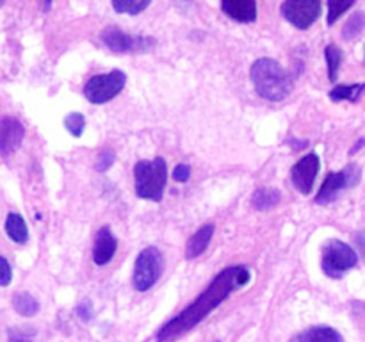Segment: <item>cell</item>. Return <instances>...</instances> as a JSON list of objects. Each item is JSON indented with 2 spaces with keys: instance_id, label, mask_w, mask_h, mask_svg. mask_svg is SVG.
Returning a JSON list of instances; mask_svg holds the SVG:
<instances>
[{
  "instance_id": "6da1fadb",
  "label": "cell",
  "mask_w": 365,
  "mask_h": 342,
  "mask_svg": "<svg viewBox=\"0 0 365 342\" xmlns=\"http://www.w3.org/2000/svg\"><path fill=\"white\" fill-rule=\"evenodd\" d=\"M252 280V271L246 266H232L221 271L209 285L205 291L195 299L189 306H185L178 316L168 321L157 333L159 342H173L189 330L202 323L210 312L217 309L223 301H227L228 296L237 289L245 287Z\"/></svg>"
},
{
  "instance_id": "7a4b0ae2",
  "label": "cell",
  "mask_w": 365,
  "mask_h": 342,
  "mask_svg": "<svg viewBox=\"0 0 365 342\" xmlns=\"http://www.w3.org/2000/svg\"><path fill=\"white\" fill-rule=\"evenodd\" d=\"M250 77L259 96L269 102H282L291 95L294 88L292 75L278 61L269 57L257 59L250 70Z\"/></svg>"
},
{
  "instance_id": "3957f363",
  "label": "cell",
  "mask_w": 365,
  "mask_h": 342,
  "mask_svg": "<svg viewBox=\"0 0 365 342\" xmlns=\"http://www.w3.org/2000/svg\"><path fill=\"white\" fill-rule=\"evenodd\" d=\"M135 195L143 200L160 202L168 182V166L163 157L153 160H139L134 167Z\"/></svg>"
},
{
  "instance_id": "277c9868",
  "label": "cell",
  "mask_w": 365,
  "mask_h": 342,
  "mask_svg": "<svg viewBox=\"0 0 365 342\" xmlns=\"http://www.w3.org/2000/svg\"><path fill=\"white\" fill-rule=\"evenodd\" d=\"M356 264H359V253L339 239L328 241L323 248V271L328 278L339 280Z\"/></svg>"
},
{
  "instance_id": "5b68a950",
  "label": "cell",
  "mask_w": 365,
  "mask_h": 342,
  "mask_svg": "<svg viewBox=\"0 0 365 342\" xmlns=\"http://www.w3.org/2000/svg\"><path fill=\"white\" fill-rule=\"evenodd\" d=\"M163 253L155 246H148L143 249L135 259L134 266V276H132V284L138 291H148L163 274Z\"/></svg>"
},
{
  "instance_id": "8992f818",
  "label": "cell",
  "mask_w": 365,
  "mask_h": 342,
  "mask_svg": "<svg viewBox=\"0 0 365 342\" xmlns=\"http://www.w3.org/2000/svg\"><path fill=\"white\" fill-rule=\"evenodd\" d=\"M127 77L121 70H113L107 75H95L84 86V96L91 103H106L113 100L125 88Z\"/></svg>"
},
{
  "instance_id": "52a82bcc",
  "label": "cell",
  "mask_w": 365,
  "mask_h": 342,
  "mask_svg": "<svg viewBox=\"0 0 365 342\" xmlns=\"http://www.w3.org/2000/svg\"><path fill=\"white\" fill-rule=\"evenodd\" d=\"M362 178V171L356 164H348L342 171H337V173H330L327 178H324L323 185H321L319 192L316 196V203L319 205H328V203L335 202L337 196L341 195L344 189L355 187L356 184Z\"/></svg>"
},
{
  "instance_id": "ba28073f",
  "label": "cell",
  "mask_w": 365,
  "mask_h": 342,
  "mask_svg": "<svg viewBox=\"0 0 365 342\" xmlns=\"http://www.w3.org/2000/svg\"><path fill=\"white\" fill-rule=\"evenodd\" d=\"M102 41L106 43L107 48L113 52L130 53V52H146L152 46H155V39L148 36H132L125 34L118 27H107L102 32Z\"/></svg>"
},
{
  "instance_id": "9c48e42d",
  "label": "cell",
  "mask_w": 365,
  "mask_h": 342,
  "mask_svg": "<svg viewBox=\"0 0 365 342\" xmlns=\"http://www.w3.org/2000/svg\"><path fill=\"white\" fill-rule=\"evenodd\" d=\"M321 9L323 4L317 0H287L280 7L285 20L291 21L299 31H307L319 18Z\"/></svg>"
},
{
  "instance_id": "30bf717a",
  "label": "cell",
  "mask_w": 365,
  "mask_h": 342,
  "mask_svg": "<svg viewBox=\"0 0 365 342\" xmlns=\"http://www.w3.org/2000/svg\"><path fill=\"white\" fill-rule=\"evenodd\" d=\"M319 170H321V159L317 153L312 152L309 153V155L302 157V159H299L291 170L292 185H294L299 192H303V195H310Z\"/></svg>"
},
{
  "instance_id": "8fae6325",
  "label": "cell",
  "mask_w": 365,
  "mask_h": 342,
  "mask_svg": "<svg viewBox=\"0 0 365 342\" xmlns=\"http://www.w3.org/2000/svg\"><path fill=\"white\" fill-rule=\"evenodd\" d=\"M25 128L16 118L6 116L0 120V155L9 157L21 145Z\"/></svg>"
},
{
  "instance_id": "7c38bea8",
  "label": "cell",
  "mask_w": 365,
  "mask_h": 342,
  "mask_svg": "<svg viewBox=\"0 0 365 342\" xmlns=\"http://www.w3.org/2000/svg\"><path fill=\"white\" fill-rule=\"evenodd\" d=\"M118 248V241L109 227H102L96 234L95 249H93V262L96 266H106L110 262Z\"/></svg>"
},
{
  "instance_id": "4fadbf2b",
  "label": "cell",
  "mask_w": 365,
  "mask_h": 342,
  "mask_svg": "<svg viewBox=\"0 0 365 342\" xmlns=\"http://www.w3.org/2000/svg\"><path fill=\"white\" fill-rule=\"evenodd\" d=\"M221 9L232 20L250 24L257 20V4L253 0H223Z\"/></svg>"
},
{
  "instance_id": "5bb4252c",
  "label": "cell",
  "mask_w": 365,
  "mask_h": 342,
  "mask_svg": "<svg viewBox=\"0 0 365 342\" xmlns=\"http://www.w3.org/2000/svg\"><path fill=\"white\" fill-rule=\"evenodd\" d=\"M291 342H344V338L335 328L312 326L296 335Z\"/></svg>"
},
{
  "instance_id": "9a60e30c",
  "label": "cell",
  "mask_w": 365,
  "mask_h": 342,
  "mask_svg": "<svg viewBox=\"0 0 365 342\" xmlns=\"http://www.w3.org/2000/svg\"><path fill=\"white\" fill-rule=\"evenodd\" d=\"M212 235H214V224H203V227L200 228L191 239H189L187 252H185L187 259H196V256L202 255V253L209 248Z\"/></svg>"
},
{
  "instance_id": "2e32d148",
  "label": "cell",
  "mask_w": 365,
  "mask_h": 342,
  "mask_svg": "<svg viewBox=\"0 0 365 342\" xmlns=\"http://www.w3.org/2000/svg\"><path fill=\"white\" fill-rule=\"evenodd\" d=\"M6 232L14 242H18V244H25V242L29 241L27 223H25V219L20 216V214H16V212L7 214Z\"/></svg>"
},
{
  "instance_id": "e0dca14e",
  "label": "cell",
  "mask_w": 365,
  "mask_h": 342,
  "mask_svg": "<svg viewBox=\"0 0 365 342\" xmlns=\"http://www.w3.org/2000/svg\"><path fill=\"white\" fill-rule=\"evenodd\" d=\"M364 91L365 82H362V84H339L328 93V96H330L334 102H344V100H348V102H359V98L362 96Z\"/></svg>"
},
{
  "instance_id": "ac0fdd59",
  "label": "cell",
  "mask_w": 365,
  "mask_h": 342,
  "mask_svg": "<svg viewBox=\"0 0 365 342\" xmlns=\"http://www.w3.org/2000/svg\"><path fill=\"white\" fill-rule=\"evenodd\" d=\"M13 306L20 316L25 317H32L39 312L38 299L32 294H29V292H16L13 296Z\"/></svg>"
},
{
  "instance_id": "d6986e66",
  "label": "cell",
  "mask_w": 365,
  "mask_h": 342,
  "mask_svg": "<svg viewBox=\"0 0 365 342\" xmlns=\"http://www.w3.org/2000/svg\"><path fill=\"white\" fill-rule=\"evenodd\" d=\"M282 200V195L274 189H259V191L253 195L252 205L257 210H269L273 207L278 205V202Z\"/></svg>"
},
{
  "instance_id": "ffe728a7",
  "label": "cell",
  "mask_w": 365,
  "mask_h": 342,
  "mask_svg": "<svg viewBox=\"0 0 365 342\" xmlns=\"http://www.w3.org/2000/svg\"><path fill=\"white\" fill-rule=\"evenodd\" d=\"M324 57H327V66H328V78L331 82L337 81L339 68L342 64V50L337 45L330 43V45L324 48Z\"/></svg>"
},
{
  "instance_id": "44dd1931",
  "label": "cell",
  "mask_w": 365,
  "mask_h": 342,
  "mask_svg": "<svg viewBox=\"0 0 365 342\" xmlns=\"http://www.w3.org/2000/svg\"><path fill=\"white\" fill-rule=\"evenodd\" d=\"M365 28V13L362 11H356L355 14L349 16V20L346 21L344 28H342V38L351 41V39H356Z\"/></svg>"
},
{
  "instance_id": "7402d4cb",
  "label": "cell",
  "mask_w": 365,
  "mask_h": 342,
  "mask_svg": "<svg viewBox=\"0 0 365 342\" xmlns=\"http://www.w3.org/2000/svg\"><path fill=\"white\" fill-rule=\"evenodd\" d=\"M148 6L150 0H114L113 2V7L118 13L130 14V16H135V14L145 11Z\"/></svg>"
},
{
  "instance_id": "603a6c76",
  "label": "cell",
  "mask_w": 365,
  "mask_h": 342,
  "mask_svg": "<svg viewBox=\"0 0 365 342\" xmlns=\"http://www.w3.org/2000/svg\"><path fill=\"white\" fill-rule=\"evenodd\" d=\"M355 6V2L353 0H349V2H341V0H330L328 2V25H334L335 21L339 20V18L342 16V14L346 13V11H349L351 7Z\"/></svg>"
},
{
  "instance_id": "cb8c5ba5",
  "label": "cell",
  "mask_w": 365,
  "mask_h": 342,
  "mask_svg": "<svg viewBox=\"0 0 365 342\" xmlns=\"http://www.w3.org/2000/svg\"><path fill=\"white\" fill-rule=\"evenodd\" d=\"M64 127L68 128V132H70L73 138H81L82 132H84V127H86L84 114H81V113L68 114V116L64 118Z\"/></svg>"
},
{
  "instance_id": "d4e9b609",
  "label": "cell",
  "mask_w": 365,
  "mask_h": 342,
  "mask_svg": "<svg viewBox=\"0 0 365 342\" xmlns=\"http://www.w3.org/2000/svg\"><path fill=\"white\" fill-rule=\"evenodd\" d=\"M13 280V271H11L9 262L4 256H0V287H7Z\"/></svg>"
},
{
  "instance_id": "484cf974",
  "label": "cell",
  "mask_w": 365,
  "mask_h": 342,
  "mask_svg": "<svg viewBox=\"0 0 365 342\" xmlns=\"http://www.w3.org/2000/svg\"><path fill=\"white\" fill-rule=\"evenodd\" d=\"M114 162V153L113 152H102L100 153L98 160H96V171L103 173V171L109 170Z\"/></svg>"
},
{
  "instance_id": "4316f807",
  "label": "cell",
  "mask_w": 365,
  "mask_h": 342,
  "mask_svg": "<svg viewBox=\"0 0 365 342\" xmlns=\"http://www.w3.org/2000/svg\"><path fill=\"white\" fill-rule=\"evenodd\" d=\"M189 177H191V167H189L187 164H178V166L175 167L173 178L177 182H182V184H185V182L189 180Z\"/></svg>"
},
{
  "instance_id": "83f0119b",
  "label": "cell",
  "mask_w": 365,
  "mask_h": 342,
  "mask_svg": "<svg viewBox=\"0 0 365 342\" xmlns=\"http://www.w3.org/2000/svg\"><path fill=\"white\" fill-rule=\"evenodd\" d=\"M355 244H356V248H359V253H360V256H362V259L365 260V230H362V232H356L355 234Z\"/></svg>"
},
{
  "instance_id": "f1b7e54d",
  "label": "cell",
  "mask_w": 365,
  "mask_h": 342,
  "mask_svg": "<svg viewBox=\"0 0 365 342\" xmlns=\"http://www.w3.org/2000/svg\"><path fill=\"white\" fill-rule=\"evenodd\" d=\"M78 316H81L84 321H88L89 317H91V303L84 301V305L78 306Z\"/></svg>"
},
{
  "instance_id": "f546056e",
  "label": "cell",
  "mask_w": 365,
  "mask_h": 342,
  "mask_svg": "<svg viewBox=\"0 0 365 342\" xmlns=\"http://www.w3.org/2000/svg\"><path fill=\"white\" fill-rule=\"evenodd\" d=\"M25 341H27V337H25L24 333H16V331L11 333V342H25Z\"/></svg>"
},
{
  "instance_id": "4dcf8cb0",
  "label": "cell",
  "mask_w": 365,
  "mask_h": 342,
  "mask_svg": "<svg viewBox=\"0 0 365 342\" xmlns=\"http://www.w3.org/2000/svg\"><path fill=\"white\" fill-rule=\"evenodd\" d=\"M364 146H365V138L359 139V141H356V145L353 146V148H351V155H353V153H356V152H359L360 148H364Z\"/></svg>"
},
{
  "instance_id": "1f68e13d",
  "label": "cell",
  "mask_w": 365,
  "mask_h": 342,
  "mask_svg": "<svg viewBox=\"0 0 365 342\" xmlns=\"http://www.w3.org/2000/svg\"><path fill=\"white\" fill-rule=\"evenodd\" d=\"M364 64H365V46H364Z\"/></svg>"
}]
</instances>
